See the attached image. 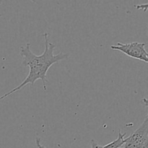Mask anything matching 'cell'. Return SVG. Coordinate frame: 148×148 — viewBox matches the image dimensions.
I'll return each mask as SVG.
<instances>
[{
	"label": "cell",
	"mask_w": 148,
	"mask_h": 148,
	"mask_svg": "<svg viewBox=\"0 0 148 148\" xmlns=\"http://www.w3.org/2000/svg\"><path fill=\"white\" fill-rule=\"evenodd\" d=\"M45 42V51L40 56L34 54L30 50V43H27L25 46H21L20 49V54L23 57V65L25 66H29L28 75L20 85L12 90L10 92L4 94L0 97V101L4 99L9 95L20 90L27 84L31 85H34L35 82L38 79H41L43 82V88L46 89V74L49 68L54 64L58 63L59 61L66 59L69 56L68 53H59L58 54H53L55 50V46L53 43L49 41V33H46L43 35Z\"/></svg>",
	"instance_id": "6da1fadb"
},
{
	"label": "cell",
	"mask_w": 148,
	"mask_h": 148,
	"mask_svg": "<svg viewBox=\"0 0 148 148\" xmlns=\"http://www.w3.org/2000/svg\"><path fill=\"white\" fill-rule=\"evenodd\" d=\"M124 148H148V116L137 130L124 139Z\"/></svg>",
	"instance_id": "7a4b0ae2"
},
{
	"label": "cell",
	"mask_w": 148,
	"mask_h": 148,
	"mask_svg": "<svg viewBox=\"0 0 148 148\" xmlns=\"http://www.w3.org/2000/svg\"><path fill=\"white\" fill-rule=\"evenodd\" d=\"M145 43L139 42H131L129 43H118L116 46H111V49L119 51L130 57L147 63L148 53L145 49Z\"/></svg>",
	"instance_id": "3957f363"
},
{
	"label": "cell",
	"mask_w": 148,
	"mask_h": 148,
	"mask_svg": "<svg viewBox=\"0 0 148 148\" xmlns=\"http://www.w3.org/2000/svg\"><path fill=\"white\" fill-rule=\"evenodd\" d=\"M124 136H126V134H121V132H119V137L116 140L111 142L109 144L103 146L102 148H121L124 144Z\"/></svg>",
	"instance_id": "277c9868"
},
{
	"label": "cell",
	"mask_w": 148,
	"mask_h": 148,
	"mask_svg": "<svg viewBox=\"0 0 148 148\" xmlns=\"http://www.w3.org/2000/svg\"><path fill=\"white\" fill-rule=\"evenodd\" d=\"M36 145H37L38 148H46L43 145H42L40 144V140L39 138H36Z\"/></svg>",
	"instance_id": "5b68a950"
},
{
	"label": "cell",
	"mask_w": 148,
	"mask_h": 148,
	"mask_svg": "<svg viewBox=\"0 0 148 148\" xmlns=\"http://www.w3.org/2000/svg\"><path fill=\"white\" fill-rule=\"evenodd\" d=\"M1 1H0V4H1ZM0 17H1V14H0Z\"/></svg>",
	"instance_id": "8992f818"
}]
</instances>
